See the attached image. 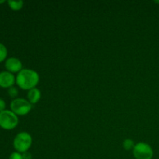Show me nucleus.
Segmentation results:
<instances>
[{"mask_svg":"<svg viewBox=\"0 0 159 159\" xmlns=\"http://www.w3.org/2000/svg\"><path fill=\"white\" fill-rule=\"evenodd\" d=\"M40 81V76L36 71L29 68H23L16 78V83L23 90H30L36 88Z\"/></svg>","mask_w":159,"mask_h":159,"instance_id":"1","label":"nucleus"},{"mask_svg":"<svg viewBox=\"0 0 159 159\" xmlns=\"http://www.w3.org/2000/svg\"><path fill=\"white\" fill-rule=\"evenodd\" d=\"M33 139L31 135L27 132H20L13 140V147L17 152L24 153L28 152L32 145Z\"/></svg>","mask_w":159,"mask_h":159,"instance_id":"2","label":"nucleus"},{"mask_svg":"<svg viewBox=\"0 0 159 159\" xmlns=\"http://www.w3.org/2000/svg\"><path fill=\"white\" fill-rule=\"evenodd\" d=\"M19 119L12 110H5L0 112V127L5 130H12L16 127Z\"/></svg>","mask_w":159,"mask_h":159,"instance_id":"3","label":"nucleus"},{"mask_svg":"<svg viewBox=\"0 0 159 159\" xmlns=\"http://www.w3.org/2000/svg\"><path fill=\"white\" fill-rule=\"evenodd\" d=\"M11 110L17 116H25L32 110V104L23 98H16L10 103Z\"/></svg>","mask_w":159,"mask_h":159,"instance_id":"4","label":"nucleus"},{"mask_svg":"<svg viewBox=\"0 0 159 159\" xmlns=\"http://www.w3.org/2000/svg\"><path fill=\"white\" fill-rule=\"evenodd\" d=\"M133 155L136 159H152L154 151L147 143L138 142L134 148Z\"/></svg>","mask_w":159,"mask_h":159,"instance_id":"5","label":"nucleus"},{"mask_svg":"<svg viewBox=\"0 0 159 159\" xmlns=\"http://www.w3.org/2000/svg\"><path fill=\"white\" fill-rule=\"evenodd\" d=\"M15 82L16 78L12 73L8 71L0 72V87L9 89L10 87L13 86Z\"/></svg>","mask_w":159,"mask_h":159,"instance_id":"6","label":"nucleus"},{"mask_svg":"<svg viewBox=\"0 0 159 159\" xmlns=\"http://www.w3.org/2000/svg\"><path fill=\"white\" fill-rule=\"evenodd\" d=\"M5 67L7 69V71L11 73H19L21 70L23 69L21 61L16 57L8 58L5 63Z\"/></svg>","mask_w":159,"mask_h":159,"instance_id":"7","label":"nucleus"},{"mask_svg":"<svg viewBox=\"0 0 159 159\" xmlns=\"http://www.w3.org/2000/svg\"><path fill=\"white\" fill-rule=\"evenodd\" d=\"M41 98V92L40 89L36 87V88L32 89L29 90L27 93V100L30 102L31 104H36L40 101Z\"/></svg>","mask_w":159,"mask_h":159,"instance_id":"8","label":"nucleus"},{"mask_svg":"<svg viewBox=\"0 0 159 159\" xmlns=\"http://www.w3.org/2000/svg\"><path fill=\"white\" fill-rule=\"evenodd\" d=\"M8 5L10 7V9H12L14 11H18L23 8V2L21 0H19V1H13V0H9L7 2Z\"/></svg>","mask_w":159,"mask_h":159,"instance_id":"9","label":"nucleus"},{"mask_svg":"<svg viewBox=\"0 0 159 159\" xmlns=\"http://www.w3.org/2000/svg\"><path fill=\"white\" fill-rule=\"evenodd\" d=\"M134 146H135L134 141L132 139H129L128 138V139L124 140V142H123V147H124V148L125 149L126 151L133 150Z\"/></svg>","mask_w":159,"mask_h":159,"instance_id":"10","label":"nucleus"},{"mask_svg":"<svg viewBox=\"0 0 159 159\" xmlns=\"http://www.w3.org/2000/svg\"><path fill=\"white\" fill-rule=\"evenodd\" d=\"M8 54V51L6 47L3 43H0V63L2 62L6 58Z\"/></svg>","mask_w":159,"mask_h":159,"instance_id":"11","label":"nucleus"},{"mask_svg":"<svg viewBox=\"0 0 159 159\" xmlns=\"http://www.w3.org/2000/svg\"><path fill=\"white\" fill-rule=\"evenodd\" d=\"M8 94L10 97L12 98H16L19 94V91L16 87L12 86L8 89Z\"/></svg>","mask_w":159,"mask_h":159,"instance_id":"12","label":"nucleus"},{"mask_svg":"<svg viewBox=\"0 0 159 159\" xmlns=\"http://www.w3.org/2000/svg\"><path fill=\"white\" fill-rule=\"evenodd\" d=\"M9 159H23V155L20 152H12L9 156Z\"/></svg>","mask_w":159,"mask_h":159,"instance_id":"13","label":"nucleus"},{"mask_svg":"<svg viewBox=\"0 0 159 159\" xmlns=\"http://www.w3.org/2000/svg\"><path fill=\"white\" fill-rule=\"evenodd\" d=\"M6 109V102L4 101V99L0 98V112L3 111Z\"/></svg>","mask_w":159,"mask_h":159,"instance_id":"14","label":"nucleus"},{"mask_svg":"<svg viewBox=\"0 0 159 159\" xmlns=\"http://www.w3.org/2000/svg\"><path fill=\"white\" fill-rule=\"evenodd\" d=\"M23 155V159H32V155L30 152H26L22 154Z\"/></svg>","mask_w":159,"mask_h":159,"instance_id":"15","label":"nucleus"},{"mask_svg":"<svg viewBox=\"0 0 159 159\" xmlns=\"http://www.w3.org/2000/svg\"><path fill=\"white\" fill-rule=\"evenodd\" d=\"M5 0H0V4H2V3H4L5 2Z\"/></svg>","mask_w":159,"mask_h":159,"instance_id":"16","label":"nucleus"},{"mask_svg":"<svg viewBox=\"0 0 159 159\" xmlns=\"http://www.w3.org/2000/svg\"><path fill=\"white\" fill-rule=\"evenodd\" d=\"M155 3H158V4H159V1H155Z\"/></svg>","mask_w":159,"mask_h":159,"instance_id":"17","label":"nucleus"}]
</instances>
